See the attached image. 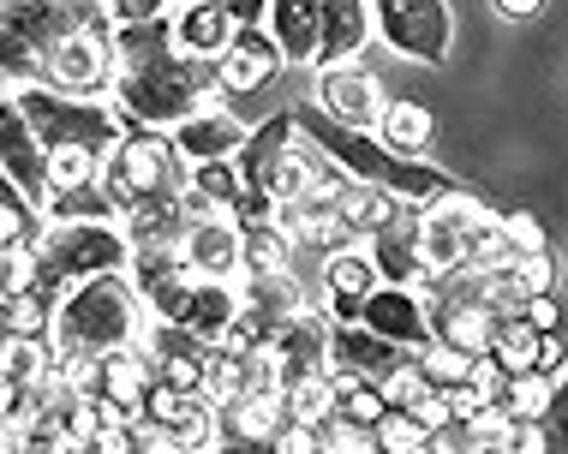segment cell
<instances>
[{"mask_svg": "<svg viewBox=\"0 0 568 454\" xmlns=\"http://www.w3.org/2000/svg\"><path fill=\"white\" fill-rule=\"evenodd\" d=\"M294 120H300L305 138L324 149V156H329L347 179H365V186H383V192L413 198V204H432V198H449V192H460V179L437 174V168H419L413 156H395V149L383 144L372 126H347V120H335L324 102H300Z\"/></svg>", "mask_w": 568, "mask_h": 454, "instance_id": "cell-1", "label": "cell"}, {"mask_svg": "<svg viewBox=\"0 0 568 454\" xmlns=\"http://www.w3.org/2000/svg\"><path fill=\"white\" fill-rule=\"evenodd\" d=\"M144 329H150V299L138 293L126 269H109V276L72 281L60 293L49 341L60 359H97V353H114V347L144 341Z\"/></svg>", "mask_w": 568, "mask_h": 454, "instance_id": "cell-2", "label": "cell"}, {"mask_svg": "<svg viewBox=\"0 0 568 454\" xmlns=\"http://www.w3.org/2000/svg\"><path fill=\"white\" fill-rule=\"evenodd\" d=\"M12 102H19V114L30 120V132H37L42 149L84 144V149H97V156H109V149L126 138V120H120V109H109L102 96H72V90H54V84H19Z\"/></svg>", "mask_w": 568, "mask_h": 454, "instance_id": "cell-3", "label": "cell"}, {"mask_svg": "<svg viewBox=\"0 0 568 454\" xmlns=\"http://www.w3.org/2000/svg\"><path fill=\"white\" fill-rule=\"evenodd\" d=\"M37 264H42V287H49V293H67L72 281L126 269L132 264V239H126L120 221H42Z\"/></svg>", "mask_w": 568, "mask_h": 454, "instance_id": "cell-4", "label": "cell"}, {"mask_svg": "<svg viewBox=\"0 0 568 454\" xmlns=\"http://www.w3.org/2000/svg\"><path fill=\"white\" fill-rule=\"evenodd\" d=\"M180 149H174V132H156V126H126V138L109 149L102 162V179L120 198V216L144 198H174L180 186L192 179V168H180Z\"/></svg>", "mask_w": 568, "mask_h": 454, "instance_id": "cell-5", "label": "cell"}, {"mask_svg": "<svg viewBox=\"0 0 568 454\" xmlns=\"http://www.w3.org/2000/svg\"><path fill=\"white\" fill-rule=\"evenodd\" d=\"M372 30L383 49L419 66H443L455 54V12L449 0H372Z\"/></svg>", "mask_w": 568, "mask_h": 454, "instance_id": "cell-6", "label": "cell"}, {"mask_svg": "<svg viewBox=\"0 0 568 454\" xmlns=\"http://www.w3.org/2000/svg\"><path fill=\"white\" fill-rule=\"evenodd\" d=\"M114 72H120L114 24H79V30H67L60 42L42 49V84L72 90V96H109Z\"/></svg>", "mask_w": 568, "mask_h": 454, "instance_id": "cell-7", "label": "cell"}, {"mask_svg": "<svg viewBox=\"0 0 568 454\" xmlns=\"http://www.w3.org/2000/svg\"><path fill=\"white\" fill-rule=\"evenodd\" d=\"M180 264L192 276H210V281H240L245 276V221L216 209L204 221H186L180 234Z\"/></svg>", "mask_w": 568, "mask_h": 454, "instance_id": "cell-8", "label": "cell"}, {"mask_svg": "<svg viewBox=\"0 0 568 454\" xmlns=\"http://www.w3.org/2000/svg\"><path fill=\"white\" fill-rule=\"evenodd\" d=\"M359 323L377 329V336H389V341H402V347H413V353L432 341V306H425L419 287H402V281H377L372 293H365V306H359Z\"/></svg>", "mask_w": 568, "mask_h": 454, "instance_id": "cell-9", "label": "cell"}, {"mask_svg": "<svg viewBox=\"0 0 568 454\" xmlns=\"http://www.w3.org/2000/svg\"><path fill=\"white\" fill-rule=\"evenodd\" d=\"M419 209L425 204L407 198L402 209H395L389 227H377V234L365 239L383 281H402V287H425V281H432V269H425V246H419Z\"/></svg>", "mask_w": 568, "mask_h": 454, "instance_id": "cell-10", "label": "cell"}, {"mask_svg": "<svg viewBox=\"0 0 568 454\" xmlns=\"http://www.w3.org/2000/svg\"><path fill=\"white\" fill-rule=\"evenodd\" d=\"M282 42L270 37V24H240L234 42H227V54L216 60V79L227 84V96H252V90H264L275 72H282Z\"/></svg>", "mask_w": 568, "mask_h": 454, "instance_id": "cell-11", "label": "cell"}, {"mask_svg": "<svg viewBox=\"0 0 568 454\" xmlns=\"http://www.w3.org/2000/svg\"><path fill=\"white\" fill-rule=\"evenodd\" d=\"M317 102L347 126H377L389 96H383L377 72H365L359 60H342V66H317Z\"/></svg>", "mask_w": 568, "mask_h": 454, "instance_id": "cell-12", "label": "cell"}, {"mask_svg": "<svg viewBox=\"0 0 568 454\" xmlns=\"http://www.w3.org/2000/svg\"><path fill=\"white\" fill-rule=\"evenodd\" d=\"M383 276H377V264H372V246L365 239H353V246L342 251H329L324 257V306L335 323H359V306H365V293H372Z\"/></svg>", "mask_w": 568, "mask_h": 454, "instance_id": "cell-13", "label": "cell"}, {"mask_svg": "<svg viewBox=\"0 0 568 454\" xmlns=\"http://www.w3.org/2000/svg\"><path fill=\"white\" fill-rule=\"evenodd\" d=\"M245 120L227 109V102H204V109H192L186 120L174 126V149L186 162H216V156H240L245 144Z\"/></svg>", "mask_w": 568, "mask_h": 454, "instance_id": "cell-14", "label": "cell"}, {"mask_svg": "<svg viewBox=\"0 0 568 454\" xmlns=\"http://www.w3.org/2000/svg\"><path fill=\"white\" fill-rule=\"evenodd\" d=\"M174 42H180V54H192V60H216L227 54V42H234V30L240 19L222 7V0H174Z\"/></svg>", "mask_w": 568, "mask_h": 454, "instance_id": "cell-15", "label": "cell"}, {"mask_svg": "<svg viewBox=\"0 0 568 454\" xmlns=\"http://www.w3.org/2000/svg\"><path fill=\"white\" fill-rule=\"evenodd\" d=\"M490 359H497L503 371H550L557 376V336H545V329H532L527 317L515 311H497V329H490Z\"/></svg>", "mask_w": 568, "mask_h": 454, "instance_id": "cell-16", "label": "cell"}, {"mask_svg": "<svg viewBox=\"0 0 568 454\" xmlns=\"http://www.w3.org/2000/svg\"><path fill=\"white\" fill-rule=\"evenodd\" d=\"M264 24L282 42L287 66H317V42H324V0H264Z\"/></svg>", "mask_w": 568, "mask_h": 454, "instance_id": "cell-17", "label": "cell"}, {"mask_svg": "<svg viewBox=\"0 0 568 454\" xmlns=\"http://www.w3.org/2000/svg\"><path fill=\"white\" fill-rule=\"evenodd\" d=\"M407 353H413V347L389 341V336H377V329H365V323H335V365L372 376V383H383V376L402 365Z\"/></svg>", "mask_w": 568, "mask_h": 454, "instance_id": "cell-18", "label": "cell"}, {"mask_svg": "<svg viewBox=\"0 0 568 454\" xmlns=\"http://www.w3.org/2000/svg\"><path fill=\"white\" fill-rule=\"evenodd\" d=\"M372 42V0H324V42L317 66H342Z\"/></svg>", "mask_w": 568, "mask_h": 454, "instance_id": "cell-19", "label": "cell"}, {"mask_svg": "<svg viewBox=\"0 0 568 454\" xmlns=\"http://www.w3.org/2000/svg\"><path fill=\"white\" fill-rule=\"evenodd\" d=\"M372 132L395 149V156H413V162H419L425 149H432V138H437V120H432V109H425V102H383V114H377Z\"/></svg>", "mask_w": 568, "mask_h": 454, "instance_id": "cell-20", "label": "cell"}, {"mask_svg": "<svg viewBox=\"0 0 568 454\" xmlns=\"http://www.w3.org/2000/svg\"><path fill=\"white\" fill-rule=\"evenodd\" d=\"M42 221H120V198L109 192V179H84V186H60L42 204Z\"/></svg>", "mask_w": 568, "mask_h": 454, "instance_id": "cell-21", "label": "cell"}, {"mask_svg": "<svg viewBox=\"0 0 568 454\" xmlns=\"http://www.w3.org/2000/svg\"><path fill=\"white\" fill-rule=\"evenodd\" d=\"M402 204H407V198H395V192H383V186H365V179H347V192L335 198L342 221L353 227V239H372L377 227H389Z\"/></svg>", "mask_w": 568, "mask_h": 454, "instance_id": "cell-22", "label": "cell"}, {"mask_svg": "<svg viewBox=\"0 0 568 454\" xmlns=\"http://www.w3.org/2000/svg\"><path fill=\"white\" fill-rule=\"evenodd\" d=\"M312 179H317V156H312V149H300V144H287L282 162H275V174H270V204L275 209H282V204H305Z\"/></svg>", "mask_w": 568, "mask_h": 454, "instance_id": "cell-23", "label": "cell"}, {"mask_svg": "<svg viewBox=\"0 0 568 454\" xmlns=\"http://www.w3.org/2000/svg\"><path fill=\"white\" fill-rule=\"evenodd\" d=\"M42 162H49V192H60V186L97 179L109 156H97V149H84V144H54V149H42Z\"/></svg>", "mask_w": 568, "mask_h": 454, "instance_id": "cell-24", "label": "cell"}, {"mask_svg": "<svg viewBox=\"0 0 568 454\" xmlns=\"http://www.w3.org/2000/svg\"><path fill=\"white\" fill-rule=\"evenodd\" d=\"M503 406L515 419H545L550 413V371H515L503 389Z\"/></svg>", "mask_w": 568, "mask_h": 454, "instance_id": "cell-25", "label": "cell"}, {"mask_svg": "<svg viewBox=\"0 0 568 454\" xmlns=\"http://www.w3.org/2000/svg\"><path fill=\"white\" fill-rule=\"evenodd\" d=\"M377 448H395V454H413V448H432V431L407 413V406H389L377 419Z\"/></svg>", "mask_w": 568, "mask_h": 454, "instance_id": "cell-26", "label": "cell"}, {"mask_svg": "<svg viewBox=\"0 0 568 454\" xmlns=\"http://www.w3.org/2000/svg\"><path fill=\"white\" fill-rule=\"evenodd\" d=\"M503 234H509V246L515 251H550V239H545V227L527 216V209H503Z\"/></svg>", "mask_w": 568, "mask_h": 454, "instance_id": "cell-27", "label": "cell"}, {"mask_svg": "<svg viewBox=\"0 0 568 454\" xmlns=\"http://www.w3.org/2000/svg\"><path fill=\"white\" fill-rule=\"evenodd\" d=\"M168 7L174 0H102L109 24H150V19H168Z\"/></svg>", "mask_w": 568, "mask_h": 454, "instance_id": "cell-28", "label": "cell"}, {"mask_svg": "<svg viewBox=\"0 0 568 454\" xmlns=\"http://www.w3.org/2000/svg\"><path fill=\"white\" fill-rule=\"evenodd\" d=\"M545 425H550V443L568 448V365L550 376V413H545Z\"/></svg>", "mask_w": 568, "mask_h": 454, "instance_id": "cell-29", "label": "cell"}, {"mask_svg": "<svg viewBox=\"0 0 568 454\" xmlns=\"http://www.w3.org/2000/svg\"><path fill=\"white\" fill-rule=\"evenodd\" d=\"M520 317H527L532 329H545V336H557L562 329V306L550 293H532V299H520Z\"/></svg>", "mask_w": 568, "mask_h": 454, "instance_id": "cell-30", "label": "cell"}, {"mask_svg": "<svg viewBox=\"0 0 568 454\" xmlns=\"http://www.w3.org/2000/svg\"><path fill=\"white\" fill-rule=\"evenodd\" d=\"M490 12L509 19V24H527V19H539V12H545V0H490Z\"/></svg>", "mask_w": 568, "mask_h": 454, "instance_id": "cell-31", "label": "cell"}, {"mask_svg": "<svg viewBox=\"0 0 568 454\" xmlns=\"http://www.w3.org/2000/svg\"><path fill=\"white\" fill-rule=\"evenodd\" d=\"M12 90H19V84H12L7 72H0V109H7V102H12Z\"/></svg>", "mask_w": 568, "mask_h": 454, "instance_id": "cell-32", "label": "cell"}]
</instances>
